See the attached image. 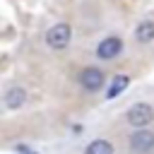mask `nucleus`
<instances>
[{
    "instance_id": "1",
    "label": "nucleus",
    "mask_w": 154,
    "mask_h": 154,
    "mask_svg": "<svg viewBox=\"0 0 154 154\" xmlns=\"http://www.w3.org/2000/svg\"><path fill=\"white\" fill-rule=\"evenodd\" d=\"M70 36H72L70 26H67L65 22H60V24H53V26L46 31V43H48L53 51H63V48L70 43Z\"/></svg>"
},
{
    "instance_id": "2",
    "label": "nucleus",
    "mask_w": 154,
    "mask_h": 154,
    "mask_svg": "<svg viewBox=\"0 0 154 154\" xmlns=\"http://www.w3.org/2000/svg\"><path fill=\"white\" fill-rule=\"evenodd\" d=\"M154 120V108L149 103H135L130 111H128V123L135 125V128H144Z\"/></svg>"
},
{
    "instance_id": "3",
    "label": "nucleus",
    "mask_w": 154,
    "mask_h": 154,
    "mask_svg": "<svg viewBox=\"0 0 154 154\" xmlns=\"http://www.w3.org/2000/svg\"><path fill=\"white\" fill-rule=\"evenodd\" d=\"M130 149L135 154H147L154 149V132L149 130H137L135 135H130Z\"/></svg>"
},
{
    "instance_id": "4",
    "label": "nucleus",
    "mask_w": 154,
    "mask_h": 154,
    "mask_svg": "<svg viewBox=\"0 0 154 154\" xmlns=\"http://www.w3.org/2000/svg\"><path fill=\"white\" fill-rule=\"evenodd\" d=\"M120 51H123V41H120L118 36H108V38H103V41L96 46V55H99L101 60H111V58H116Z\"/></svg>"
},
{
    "instance_id": "5",
    "label": "nucleus",
    "mask_w": 154,
    "mask_h": 154,
    "mask_svg": "<svg viewBox=\"0 0 154 154\" xmlns=\"http://www.w3.org/2000/svg\"><path fill=\"white\" fill-rule=\"evenodd\" d=\"M79 84H82L87 91H96V89H101V84H103V72L96 70V67H84V70L79 72Z\"/></svg>"
},
{
    "instance_id": "6",
    "label": "nucleus",
    "mask_w": 154,
    "mask_h": 154,
    "mask_svg": "<svg viewBox=\"0 0 154 154\" xmlns=\"http://www.w3.org/2000/svg\"><path fill=\"white\" fill-rule=\"evenodd\" d=\"M24 99H26V94H24L22 87H10L5 91V106L7 108H19L24 103Z\"/></svg>"
},
{
    "instance_id": "7",
    "label": "nucleus",
    "mask_w": 154,
    "mask_h": 154,
    "mask_svg": "<svg viewBox=\"0 0 154 154\" xmlns=\"http://www.w3.org/2000/svg\"><path fill=\"white\" fill-rule=\"evenodd\" d=\"M135 36H137L140 43H149V41H154V22H149V19L140 22V26L135 29Z\"/></svg>"
},
{
    "instance_id": "8",
    "label": "nucleus",
    "mask_w": 154,
    "mask_h": 154,
    "mask_svg": "<svg viewBox=\"0 0 154 154\" xmlns=\"http://www.w3.org/2000/svg\"><path fill=\"white\" fill-rule=\"evenodd\" d=\"M84 154H113V144L106 142V140H94V142L84 149Z\"/></svg>"
},
{
    "instance_id": "9",
    "label": "nucleus",
    "mask_w": 154,
    "mask_h": 154,
    "mask_svg": "<svg viewBox=\"0 0 154 154\" xmlns=\"http://www.w3.org/2000/svg\"><path fill=\"white\" fill-rule=\"evenodd\" d=\"M128 84H130V77H128V75H116V79H113V84H111V89H108L106 96H108V99H116Z\"/></svg>"
},
{
    "instance_id": "10",
    "label": "nucleus",
    "mask_w": 154,
    "mask_h": 154,
    "mask_svg": "<svg viewBox=\"0 0 154 154\" xmlns=\"http://www.w3.org/2000/svg\"><path fill=\"white\" fill-rule=\"evenodd\" d=\"M17 154H36V152H34V149H29V147H24V144H22V147H17Z\"/></svg>"
}]
</instances>
